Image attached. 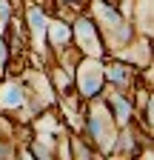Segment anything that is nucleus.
<instances>
[{
  "label": "nucleus",
  "instance_id": "nucleus-2",
  "mask_svg": "<svg viewBox=\"0 0 154 160\" xmlns=\"http://www.w3.org/2000/svg\"><path fill=\"white\" fill-rule=\"evenodd\" d=\"M29 20H31V26H34V29H43V26H46V17H43L40 9H31V12H29Z\"/></svg>",
  "mask_w": 154,
  "mask_h": 160
},
{
  "label": "nucleus",
  "instance_id": "nucleus-6",
  "mask_svg": "<svg viewBox=\"0 0 154 160\" xmlns=\"http://www.w3.org/2000/svg\"><path fill=\"white\" fill-rule=\"evenodd\" d=\"M77 37H80V40H83V37L91 40V26H89V23H77Z\"/></svg>",
  "mask_w": 154,
  "mask_h": 160
},
{
  "label": "nucleus",
  "instance_id": "nucleus-7",
  "mask_svg": "<svg viewBox=\"0 0 154 160\" xmlns=\"http://www.w3.org/2000/svg\"><path fill=\"white\" fill-rule=\"evenodd\" d=\"M9 14V3H6V0H0V17H6Z\"/></svg>",
  "mask_w": 154,
  "mask_h": 160
},
{
  "label": "nucleus",
  "instance_id": "nucleus-4",
  "mask_svg": "<svg viewBox=\"0 0 154 160\" xmlns=\"http://www.w3.org/2000/svg\"><path fill=\"white\" fill-rule=\"evenodd\" d=\"M114 106H117V112H120V114H117L120 120H126V117H128V112H131V109H128V103H126L123 97H117V100H114Z\"/></svg>",
  "mask_w": 154,
  "mask_h": 160
},
{
  "label": "nucleus",
  "instance_id": "nucleus-3",
  "mask_svg": "<svg viewBox=\"0 0 154 160\" xmlns=\"http://www.w3.org/2000/svg\"><path fill=\"white\" fill-rule=\"evenodd\" d=\"M51 40H54V43L69 40V29H66V26H54V29H51Z\"/></svg>",
  "mask_w": 154,
  "mask_h": 160
},
{
  "label": "nucleus",
  "instance_id": "nucleus-1",
  "mask_svg": "<svg viewBox=\"0 0 154 160\" xmlns=\"http://www.w3.org/2000/svg\"><path fill=\"white\" fill-rule=\"evenodd\" d=\"M3 103H6V106H20V103H23L20 89H17V86H9V89H6V94H3Z\"/></svg>",
  "mask_w": 154,
  "mask_h": 160
},
{
  "label": "nucleus",
  "instance_id": "nucleus-5",
  "mask_svg": "<svg viewBox=\"0 0 154 160\" xmlns=\"http://www.w3.org/2000/svg\"><path fill=\"white\" fill-rule=\"evenodd\" d=\"M108 74H111V80H117V83H123V80H126V77H128V74H126V69H123V66H111V72H108Z\"/></svg>",
  "mask_w": 154,
  "mask_h": 160
}]
</instances>
